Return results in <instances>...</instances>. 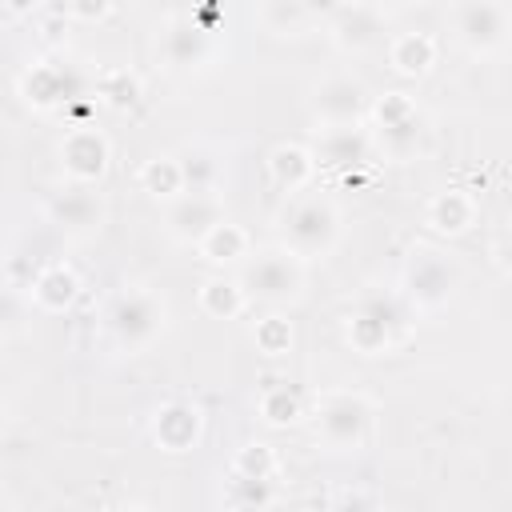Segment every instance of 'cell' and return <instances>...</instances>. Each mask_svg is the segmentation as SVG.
<instances>
[{
  "label": "cell",
  "mask_w": 512,
  "mask_h": 512,
  "mask_svg": "<svg viewBox=\"0 0 512 512\" xmlns=\"http://www.w3.org/2000/svg\"><path fill=\"white\" fill-rule=\"evenodd\" d=\"M416 324V312L400 300L396 288H380V284H368L352 296L348 304V316H344V340L356 356H388L396 352L408 332Z\"/></svg>",
  "instance_id": "cell-1"
},
{
  "label": "cell",
  "mask_w": 512,
  "mask_h": 512,
  "mask_svg": "<svg viewBox=\"0 0 512 512\" xmlns=\"http://www.w3.org/2000/svg\"><path fill=\"white\" fill-rule=\"evenodd\" d=\"M364 120H368L372 148L384 160H392V164L416 160L424 152V144H428V116L416 104V96H408L404 88H392V92L372 96Z\"/></svg>",
  "instance_id": "cell-2"
},
{
  "label": "cell",
  "mask_w": 512,
  "mask_h": 512,
  "mask_svg": "<svg viewBox=\"0 0 512 512\" xmlns=\"http://www.w3.org/2000/svg\"><path fill=\"white\" fill-rule=\"evenodd\" d=\"M276 232L288 252H296L304 264H312V260L332 256V248L340 244V232H344V216L328 196L296 192V196H288V208L276 216Z\"/></svg>",
  "instance_id": "cell-3"
},
{
  "label": "cell",
  "mask_w": 512,
  "mask_h": 512,
  "mask_svg": "<svg viewBox=\"0 0 512 512\" xmlns=\"http://www.w3.org/2000/svg\"><path fill=\"white\" fill-rule=\"evenodd\" d=\"M460 280H464V268L452 252H444L440 244H412L404 264H400V288L396 292L416 316H432V312L452 304Z\"/></svg>",
  "instance_id": "cell-4"
},
{
  "label": "cell",
  "mask_w": 512,
  "mask_h": 512,
  "mask_svg": "<svg viewBox=\"0 0 512 512\" xmlns=\"http://www.w3.org/2000/svg\"><path fill=\"white\" fill-rule=\"evenodd\" d=\"M104 328H108V340L116 352H124V356L148 352L168 328L164 292H156L148 284H124L104 312Z\"/></svg>",
  "instance_id": "cell-5"
},
{
  "label": "cell",
  "mask_w": 512,
  "mask_h": 512,
  "mask_svg": "<svg viewBox=\"0 0 512 512\" xmlns=\"http://www.w3.org/2000/svg\"><path fill=\"white\" fill-rule=\"evenodd\" d=\"M316 440L328 452H360L372 440V424H376V408L364 392L352 388H332L316 396Z\"/></svg>",
  "instance_id": "cell-6"
},
{
  "label": "cell",
  "mask_w": 512,
  "mask_h": 512,
  "mask_svg": "<svg viewBox=\"0 0 512 512\" xmlns=\"http://www.w3.org/2000/svg\"><path fill=\"white\" fill-rule=\"evenodd\" d=\"M240 284L248 292V300H260L268 308H292L304 300V288H308V264L288 252L284 244L276 248H264L256 252L244 272H240Z\"/></svg>",
  "instance_id": "cell-7"
},
{
  "label": "cell",
  "mask_w": 512,
  "mask_h": 512,
  "mask_svg": "<svg viewBox=\"0 0 512 512\" xmlns=\"http://www.w3.org/2000/svg\"><path fill=\"white\" fill-rule=\"evenodd\" d=\"M20 96L36 112H68L72 104L88 100V80L84 72L64 60V56H44L24 68L20 76Z\"/></svg>",
  "instance_id": "cell-8"
},
{
  "label": "cell",
  "mask_w": 512,
  "mask_h": 512,
  "mask_svg": "<svg viewBox=\"0 0 512 512\" xmlns=\"http://www.w3.org/2000/svg\"><path fill=\"white\" fill-rule=\"evenodd\" d=\"M452 28L468 56L476 60L500 56L508 44V4L504 0H456Z\"/></svg>",
  "instance_id": "cell-9"
},
{
  "label": "cell",
  "mask_w": 512,
  "mask_h": 512,
  "mask_svg": "<svg viewBox=\"0 0 512 512\" xmlns=\"http://www.w3.org/2000/svg\"><path fill=\"white\" fill-rule=\"evenodd\" d=\"M56 156H60V172L72 184H100L112 168V140L92 120H84L60 136Z\"/></svg>",
  "instance_id": "cell-10"
},
{
  "label": "cell",
  "mask_w": 512,
  "mask_h": 512,
  "mask_svg": "<svg viewBox=\"0 0 512 512\" xmlns=\"http://www.w3.org/2000/svg\"><path fill=\"white\" fill-rule=\"evenodd\" d=\"M156 56L168 72H196L212 60V28H204L192 12H176L156 32Z\"/></svg>",
  "instance_id": "cell-11"
},
{
  "label": "cell",
  "mask_w": 512,
  "mask_h": 512,
  "mask_svg": "<svg viewBox=\"0 0 512 512\" xmlns=\"http://www.w3.org/2000/svg\"><path fill=\"white\" fill-rule=\"evenodd\" d=\"M308 152H312L316 168H324V172H352V168H364L376 148L360 120V124H316Z\"/></svg>",
  "instance_id": "cell-12"
},
{
  "label": "cell",
  "mask_w": 512,
  "mask_h": 512,
  "mask_svg": "<svg viewBox=\"0 0 512 512\" xmlns=\"http://www.w3.org/2000/svg\"><path fill=\"white\" fill-rule=\"evenodd\" d=\"M224 216H228V204H224L220 188H188L176 200H168V208H164V232L176 244L196 248V240L212 224H220Z\"/></svg>",
  "instance_id": "cell-13"
},
{
  "label": "cell",
  "mask_w": 512,
  "mask_h": 512,
  "mask_svg": "<svg viewBox=\"0 0 512 512\" xmlns=\"http://www.w3.org/2000/svg\"><path fill=\"white\" fill-rule=\"evenodd\" d=\"M368 88L364 80L348 76V72H332L324 80L312 84L308 92V112L316 124H360L368 112Z\"/></svg>",
  "instance_id": "cell-14"
},
{
  "label": "cell",
  "mask_w": 512,
  "mask_h": 512,
  "mask_svg": "<svg viewBox=\"0 0 512 512\" xmlns=\"http://www.w3.org/2000/svg\"><path fill=\"white\" fill-rule=\"evenodd\" d=\"M324 28H328V40H332L336 52H344V56H364V52H372L376 44H384V36H388V16L376 12V8H368V4H360V0H352V4H344Z\"/></svg>",
  "instance_id": "cell-15"
},
{
  "label": "cell",
  "mask_w": 512,
  "mask_h": 512,
  "mask_svg": "<svg viewBox=\"0 0 512 512\" xmlns=\"http://www.w3.org/2000/svg\"><path fill=\"white\" fill-rule=\"evenodd\" d=\"M148 432H152L160 452L184 456V452L200 448V440H204V412L192 400H164L152 408Z\"/></svg>",
  "instance_id": "cell-16"
},
{
  "label": "cell",
  "mask_w": 512,
  "mask_h": 512,
  "mask_svg": "<svg viewBox=\"0 0 512 512\" xmlns=\"http://www.w3.org/2000/svg\"><path fill=\"white\" fill-rule=\"evenodd\" d=\"M44 216L68 236H92L104 224V200H100L96 184H72L68 180L60 192L48 196Z\"/></svg>",
  "instance_id": "cell-17"
},
{
  "label": "cell",
  "mask_w": 512,
  "mask_h": 512,
  "mask_svg": "<svg viewBox=\"0 0 512 512\" xmlns=\"http://www.w3.org/2000/svg\"><path fill=\"white\" fill-rule=\"evenodd\" d=\"M24 292H28V304H32L36 312L60 316V312H68V308L80 300V276H76L72 264L52 260V264H40V268L32 272V280H28Z\"/></svg>",
  "instance_id": "cell-18"
},
{
  "label": "cell",
  "mask_w": 512,
  "mask_h": 512,
  "mask_svg": "<svg viewBox=\"0 0 512 512\" xmlns=\"http://www.w3.org/2000/svg\"><path fill=\"white\" fill-rule=\"evenodd\" d=\"M480 220V200L468 192V188H440L432 192V200L424 204V224L436 232V236H468Z\"/></svg>",
  "instance_id": "cell-19"
},
{
  "label": "cell",
  "mask_w": 512,
  "mask_h": 512,
  "mask_svg": "<svg viewBox=\"0 0 512 512\" xmlns=\"http://www.w3.org/2000/svg\"><path fill=\"white\" fill-rule=\"evenodd\" d=\"M316 160H312V152H308V144H296V140H288V144H276L272 152H268V180L284 192V196H296V192H308L312 188V180H316Z\"/></svg>",
  "instance_id": "cell-20"
},
{
  "label": "cell",
  "mask_w": 512,
  "mask_h": 512,
  "mask_svg": "<svg viewBox=\"0 0 512 512\" xmlns=\"http://www.w3.org/2000/svg\"><path fill=\"white\" fill-rule=\"evenodd\" d=\"M436 56H440V44L428 32H396L388 40V68L404 80L428 76L436 68Z\"/></svg>",
  "instance_id": "cell-21"
},
{
  "label": "cell",
  "mask_w": 512,
  "mask_h": 512,
  "mask_svg": "<svg viewBox=\"0 0 512 512\" xmlns=\"http://www.w3.org/2000/svg\"><path fill=\"white\" fill-rule=\"evenodd\" d=\"M196 252H200L204 264L224 268V264H236V260H244V256L252 252V236H248L244 224H236V220L224 216L220 224H212V228L196 240Z\"/></svg>",
  "instance_id": "cell-22"
},
{
  "label": "cell",
  "mask_w": 512,
  "mask_h": 512,
  "mask_svg": "<svg viewBox=\"0 0 512 512\" xmlns=\"http://www.w3.org/2000/svg\"><path fill=\"white\" fill-rule=\"evenodd\" d=\"M196 300H200V312L212 316V320H240V316L248 312V304H252L248 292H244V284L232 280V276H224V272L208 276V280L200 284Z\"/></svg>",
  "instance_id": "cell-23"
},
{
  "label": "cell",
  "mask_w": 512,
  "mask_h": 512,
  "mask_svg": "<svg viewBox=\"0 0 512 512\" xmlns=\"http://www.w3.org/2000/svg\"><path fill=\"white\" fill-rule=\"evenodd\" d=\"M256 412H260V420H264L268 428H288V424H300V420H304V400H300V392H296L292 384L272 380V384L260 388Z\"/></svg>",
  "instance_id": "cell-24"
},
{
  "label": "cell",
  "mask_w": 512,
  "mask_h": 512,
  "mask_svg": "<svg viewBox=\"0 0 512 512\" xmlns=\"http://www.w3.org/2000/svg\"><path fill=\"white\" fill-rule=\"evenodd\" d=\"M140 192H148L152 200H176L184 192V172H180V160L176 152H164V156H152L140 164Z\"/></svg>",
  "instance_id": "cell-25"
},
{
  "label": "cell",
  "mask_w": 512,
  "mask_h": 512,
  "mask_svg": "<svg viewBox=\"0 0 512 512\" xmlns=\"http://www.w3.org/2000/svg\"><path fill=\"white\" fill-rule=\"evenodd\" d=\"M256 16H260V28L280 36V40H296V36H304L312 28V20H308L300 0H260Z\"/></svg>",
  "instance_id": "cell-26"
},
{
  "label": "cell",
  "mask_w": 512,
  "mask_h": 512,
  "mask_svg": "<svg viewBox=\"0 0 512 512\" xmlns=\"http://www.w3.org/2000/svg\"><path fill=\"white\" fill-rule=\"evenodd\" d=\"M176 160H180V172H184V192L188 188H220L224 164H220V152L216 148L188 144L184 152H176Z\"/></svg>",
  "instance_id": "cell-27"
},
{
  "label": "cell",
  "mask_w": 512,
  "mask_h": 512,
  "mask_svg": "<svg viewBox=\"0 0 512 512\" xmlns=\"http://www.w3.org/2000/svg\"><path fill=\"white\" fill-rule=\"evenodd\" d=\"M92 100L108 104V108H132L140 100V76L132 68H104L96 80H92Z\"/></svg>",
  "instance_id": "cell-28"
},
{
  "label": "cell",
  "mask_w": 512,
  "mask_h": 512,
  "mask_svg": "<svg viewBox=\"0 0 512 512\" xmlns=\"http://www.w3.org/2000/svg\"><path fill=\"white\" fill-rule=\"evenodd\" d=\"M252 344H256V352H264V356H288V352H292V344H296L292 320H288V316H280V312L260 316V320L252 324Z\"/></svg>",
  "instance_id": "cell-29"
},
{
  "label": "cell",
  "mask_w": 512,
  "mask_h": 512,
  "mask_svg": "<svg viewBox=\"0 0 512 512\" xmlns=\"http://www.w3.org/2000/svg\"><path fill=\"white\" fill-rule=\"evenodd\" d=\"M280 472V456L272 444H240L232 456V476H248V480H276Z\"/></svg>",
  "instance_id": "cell-30"
},
{
  "label": "cell",
  "mask_w": 512,
  "mask_h": 512,
  "mask_svg": "<svg viewBox=\"0 0 512 512\" xmlns=\"http://www.w3.org/2000/svg\"><path fill=\"white\" fill-rule=\"evenodd\" d=\"M228 504L232 508H268V504H276V480L232 476L228 480Z\"/></svg>",
  "instance_id": "cell-31"
},
{
  "label": "cell",
  "mask_w": 512,
  "mask_h": 512,
  "mask_svg": "<svg viewBox=\"0 0 512 512\" xmlns=\"http://www.w3.org/2000/svg\"><path fill=\"white\" fill-rule=\"evenodd\" d=\"M24 328V300L12 292V284H0V336H16Z\"/></svg>",
  "instance_id": "cell-32"
},
{
  "label": "cell",
  "mask_w": 512,
  "mask_h": 512,
  "mask_svg": "<svg viewBox=\"0 0 512 512\" xmlns=\"http://www.w3.org/2000/svg\"><path fill=\"white\" fill-rule=\"evenodd\" d=\"M112 8H116V0H68V16L80 24H100L112 16Z\"/></svg>",
  "instance_id": "cell-33"
},
{
  "label": "cell",
  "mask_w": 512,
  "mask_h": 512,
  "mask_svg": "<svg viewBox=\"0 0 512 512\" xmlns=\"http://www.w3.org/2000/svg\"><path fill=\"white\" fill-rule=\"evenodd\" d=\"M300 4H304V12H308V20H312V24H328V20H332L348 0H300Z\"/></svg>",
  "instance_id": "cell-34"
},
{
  "label": "cell",
  "mask_w": 512,
  "mask_h": 512,
  "mask_svg": "<svg viewBox=\"0 0 512 512\" xmlns=\"http://www.w3.org/2000/svg\"><path fill=\"white\" fill-rule=\"evenodd\" d=\"M0 4H4L12 16H32V12L40 8V0H0Z\"/></svg>",
  "instance_id": "cell-35"
},
{
  "label": "cell",
  "mask_w": 512,
  "mask_h": 512,
  "mask_svg": "<svg viewBox=\"0 0 512 512\" xmlns=\"http://www.w3.org/2000/svg\"><path fill=\"white\" fill-rule=\"evenodd\" d=\"M360 4H368V8H376V12H384V16H388V12H396L404 0H360Z\"/></svg>",
  "instance_id": "cell-36"
},
{
  "label": "cell",
  "mask_w": 512,
  "mask_h": 512,
  "mask_svg": "<svg viewBox=\"0 0 512 512\" xmlns=\"http://www.w3.org/2000/svg\"><path fill=\"white\" fill-rule=\"evenodd\" d=\"M0 284H4V272H0Z\"/></svg>",
  "instance_id": "cell-37"
}]
</instances>
